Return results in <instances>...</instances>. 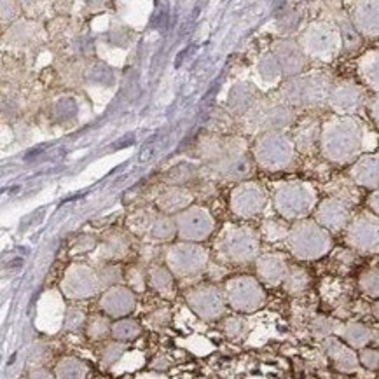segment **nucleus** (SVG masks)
I'll return each mask as SVG.
<instances>
[{
    "instance_id": "nucleus-1",
    "label": "nucleus",
    "mask_w": 379,
    "mask_h": 379,
    "mask_svg": "<svg viewBox=\"0 0 379 379\" xmlns=\"http://www.w3.org/2000/svg\"><path fill=\"white\" fill-rule=\"evenodd\" d=\"M364 126L353 115H335L322 124L320 151L335 165L355 163L362 151Z\"/></svg>"
},
{
    "instance_id": "nucleus-2",
    "label": "nucleus",
    "mask_w": 379,
    "mask_h": 379,
    "mask_svg": "<svg viewBox=\"0 0 379 379\" xmlns=\"http://www.w3.org/2000/svg\"><path fill=\"white\" fill-rule=\"evenodd\" d=\"M334 86L331 75L325 72H311L285 81L280 88V98L292 109L320 107L329 102Z\"/></svg>"
},
{
    "instance_id": "nucleus-3",
    "label": "nucleus",
    "mask_w": 379,
    "mask_h": 379,
    "mask_svg": "<svg viewBox=\"0 0 379 379\" xmlns=\"http://www.w3.org/2000/svg\"><path fill=\"white\" fill-rule=\"evenodd\" d=\"M288 248L299 261H317L327 255L332 248V236L317 221L295 222L288 232Z\"/></svg>"
},
{
    "instance_id": "nucleus-4",
    "label": "nucleus",
    "mask_w": 379,
    "mask_h": 379,
    "mask_svg": "<svg viewBox=\"0 0 379 379\" xmlns=\"http://www.w3.org/2000/svg\"><path fill=\"white\" fill-rule=\"evenodd\" d=\"M272 203L278 214L287 221H304L317 208V191L309 182H284L275 189Z\"/></svg>"
},
{
    "instance_id": "nucleus-5",
    "label": "nucleus",
    "mask_w": 379,
    "mask_h": 379,
    "mask_svg": "<svg viewBox=\"0 0 379 379\" xmlns=\"http://www.w3.org/2000/svg\"><path fill=\"white\" fill-rule=\"evenodd\" d=\"M297 42L306 56L322 62L335 58L342 49L341 32L339 26L332 21L309 23Z\"/></svg>"
},
{
    "instance_id": "nucleus-6",
    "label": "nucleus",
    "mask_w": 379,
    "mask_h": 379,
    "mask_svg": "<svg viewBox=\"0 0 379 379\" xmlns=\"http://www.w3.org/2000/svg\"><path fill=\"white\" fill-rule=\"evenodd\" d=\"M295 145L290 136L281 131L261 133L254 144V159L262 169L280 172L294 163Z\"/></svg>"
},
{
    "instance_id": "nucleus-7",
    "label": "nucleus",
    "mask_w": 379,
    "mask_h": 379,
    "mask_svg": "<svg viewBox=\"0 0 379 379\" xmlns=\"http://www.w3.org/2000/svg\"><path fill=\"white\" fill-rule=\"evenodd\" d=\"M217 248L225 261L232 262V264H247V262L259 259L261 239L254 229L229 225L222 231L217 241Z\"/></svg>"
},
{
    "instance_id": "nucleus-8",
    "label": "nucleus",
    "mask_w": 379,
    "mask_h": 379,
    "mask_svg": "<svg viewBox=\"0 0 379 379\" xmlns=\"http://www.w3.org/2000/svg\"><path fill=\"white\" fill-rule=\"evenodd\" d=\"M166 268L174 272L177 278H194L201 275L208 264V252L198 243H182L172 245L165 252Z\"/></svg>"
},
{
    "instance_id": "nucleus-9",
    "label": "nucleus",
    "mask_w": 379,
    "mask_h": 379,
    "mask_svg": "<svg viewBox=\"0 0 379 379\" xmlns=\"http://www.w3.org/2000/svg\"><path fill=\"white\" fill-rule=\"evenodd\" d=\"M225 302L238 313H255L266 302V292L254 277H234L225 284Z\"/></svg>"
},
{
    "instance_id": "nucleus-10",
    "label": "nucleus",
    "mask_w": 379,
    "mask_h": 379,
    "mask_svg": "<svg viewBox=\"0 0 379 379\" xmlns=\"http://www.w3.org/2000/svg\"><path fill=\"white\" fill-rule=\"evenodd\" d=\"M247 118L252 129L262 133L281 131L294 122V109L281 102L280 96L277 100H259L257 105L247 114Z\"/></svg>"
},
{
    "instance_id": "nucleus-11",
    "label": "nucleus",
    "mask_w": 379,
    "mask_h": 379,
    "mask_svg": "<svg viewBox=\"0 0 379 379\" xmlns=\"http://www.w3.org/2000/svg\"><path fill=\"white\" fill-rule=\"evenodd\" d=\"M346 241L360 254L379 252V217L372 212H362L350 221L346 228Z\"/></svg>"
},
{
    "instance_id": "nucleus-12",
    "label": "nucleus",
    "mask_w": 379,
    "mask_h": 379,
    "mask_svg": "<svg viewBox=\"0 0 379 379\" xmlns=\"http://www.w3.org/2000/svg\"><path fill=\"white\" fill-rule=\"evenodd\" d=\"M189 308L198 315L201 320L212 322L219 320L224 315L225 297L215 285L203 284L198 287H192L185 294Z\"/></svg>"
},
{
    "instance_id": "nucleus-13",
    "label": "nucleus",
    "mask_w": 379,
    "mask_h": 379,
    "mask_svg": "<svg viewBox=\"0 0 379 379\" xmlns=\"http://www.w3.org/2000/svg\"><path fill=\"white\" fill-rule=\"evenodd\" d=\"M177 234L189 243H199L214 232V217L203 206H191L175 217Z\"/></svg>"
},
{
    "instance_id": "nucleus-14",
    "label": "nucleus",
    "mask_w": 379,
    "mask_h": 379,
    "mask_svg": "<svg viewBox=\"0 0 379 379\" xmlns=\"http://www.w3.org/2000/svg\"><path fill=\"white\" fill-rule=\"evenodd\" d=\"M102 288L98 272L86 264H72L62 280V292L68 299H88Z\"/></svg>"
},
{
    "instance_id": "nucleus-15",
    "label": "nucleus",
    "mask_w": 379,
    "mask_h": 379,
    "mask_svg": "<svg viewBox=\"0 0 379 379\" xmlns=\"http://www.w3.org/2000/svg\"><path fill=\"white\" fill-rule=\"evenodd\" d=\"M268 196L257 182H241L231 192V210L241 219H252L264 210Z\"/></svg>"
},
{
    "instance_id": "nucleus-16",
    "label": "nucleus",
    "mask_w": 379,
    "mask_h": 379,
    "mask_svg": "<svg viewBox=\"0 0 379 379\" xmlns=\"http://www.w3.org/2000/svg\"><path fill=\"white\" fill-rule=\"evenodd\" d=\"M365 103V89L357 82H335L329 95L327 105L338 115H353Z\"/></svg>"
},
{
    "instance_id": "nucleus-17",
    "label": "nucleus",
    "mask_w": 379,
    "mask_h": 379,
    "mask_svg": "<svg viewBox=\"0 0 379 379\" xmlns=\"http://www.w3.org/2000/svg\"><path fill=\"white\" fill-rule=\"evenodd\" d=\"M208 168L214 172L217 177L224 178V181H245L252 175L254 169V161H252L250 154L247 152V144L232 151L231 154L224 156L214 165H208Z\"/></svg>"
},
{
    "instance_id": "nucleus-18",
    "label": "nucleus",
    "mask_w": 379,
    "mask_h": 379,
    "mask_svg": "<svg viewBox=\"0 0 379 379\" xmlns=\"http://www.w3.org/2000/svg\"><path fill=\"white\" fill-rule=\"evenodd\" d=\"M315 221L329 232L342 231L351 221L350 205L334 196L322 199L315 208Z\"/></svg>"
},
{
    "instance_id": "nucleus-19",
    "label": "nucleus",
    "mask_w": 379,
    "mask_h": 379,
    "mask_svg": "<svg viewBox=\"0 0 379 379\" xmlns=\"http://www.w3.org/2000/svg\"><path fill=\"white\" fill-rule=\"evenodd\" d=\"M272 56L280 63L281 72L288 79L301 75L306 62H308V56L304 55L299 42L292 41V39H281L272 46Z\"/></svg>"
},
{
    "instance_id": "nucleus-20",
    "label": "nucleus",
    "mask_w": 379,
    "mask_h": 379,
    "mask_svg": "<svg viewBox=\"0 0 379 379\" xmlns=\"http://www.w3.org/2000/svg\"><path fill=\"white\" fill-rule=\"evenodd\" d=\"M135 306V292L128 287H122V285L107 288L100 299V308L103 309V313L111 318H118V320L133 313Z\"/></svg>"
},
{
    "instance_id": "nucleus-21",
    "label": "nucleus",
    "mask_w": 379,
    "mask_h": 379,
    "mask_svg": "<svg viewBox=\"0 0 379 379\" xmlns=\"http://www.w3.org/2000/svg\"><path fill=\"white\" fill-rule=\"evenodd\" d=\"M350 19L364 37H379V0L378 2H353Z\"/></svg>"
},
{
    "instance_id": "nucleus-22",
    "label": "nucleus",
    "mask_w": 379,
    "mask_h": 379,
    "mask_svg": "<svg viewBox=\"0 0 379 379\" xmlns=\"http://www.w3.org/2000/svg\"><path fill=\"white\" fill-rule=\"evenodd\" d=\"M324 350L327 357L334 362L335 369L341 372H355L360 365L358 355L355 353L353 348H350L342 339L331 335L324 339Z\"/></svg>"
},
{
    "instance_id": "nucleus-23",
    "label": "nucleus",
    "mask_w": 379,
    "mask_h": 379,
    "mask_svg": "<svg viewBox=\"0 0 379 379\" xmlns=\"http://www.w3.org/2000/svg\"><path fill=\"white\" fill-rule=\"evenodd\" d=\"M350 178L358 187L376 191L379 187V154L360 156L351 165Z\"/></svg>"
},
{
    "instance_id": "nucleus-24",
    "label": "nucleus",
    "mask_w": 379,
    "mask_h": 379,
    "mask_svg": "<svg viewBox=\"0 0 379 379\" xmlns=\"http://www.w3.org/2000/svg\"><path fill=\"white\" fill-rule=\"evenodd\" d=\"M257 275L266 285H280L285 281L288 268L287 259L280 254H264L257 259Z\"/></svg>"
},
{
    "instance_id": "nucleus-25",
    "label": "nucleus",
    "mask_w": 379,
    "mask_h": 379,
    "mask_svg": "<svg viewBox=\"0 0 379 379\" xmlns=\"http://www.w3.org/2000/svg\"><path fill=\"white\" fill-rule=\"evenodd\" d=\"M322 124L315 119H304L301 124L295 128L292 142L295 145V151L302 154H311L317 147H320Z\"/></svg>"
},
{
    "instance_id": "nucleus-26",
    "label": "nucleus",
    "mask_w": 379,
    "mask_h": 379,
    "mask_svg": "<svg viewBox=\"0 0 379 379\" xmlns=\"http://www.w3.org/2000/svg\"><path fill=\"white\" fill-rule=\"evenodd\" d=\"M191 203L192 192L189 189L178 187V185L166 189L158 198L159 210H163L165 214H182L184 210L191 208Z\"/></svg>"
},
{
    "instance_id": "nucleus-27",
    "label": "nucleus",
    "mask_w": 379,
    "mask_h": 379,
    "mask_svg": "<svg viewBox=\"0 0 379 379\" xmlns=\"http://www.w3.org/2000/svg\"><path fill=\"white\" fill-rule=\"evenodd\" d=\"M259 100L261 98H259L257 95V89L252 84L241 82V84H236L234 88L231 89L228 103L229 109H231L234 114H248V112L257 105Z\"/></svg>"
},
{
    "instance_id": "nucleus-28",
    "label": "nucleus",
    "mask_w": 379,
    "mask_h": 379,
    "mask_svg": "<svg viewBox=\"0 0 379 379\" xmlns=\"http://www.w3.org/2000/svg\"><path fill=\"white\" fill-rule=\"evenodd\" d=\"M339 335L353 350H364L372 341V329L360 322H346L339 327Z\"/></svg>"
},
{
    "instance_id": "nucleus-29",
    "label": "nucleus",
    "mask_w": 379,
    "mask_h": 379,
    "mask_svg": "<svg viewBox=\"0 0 379 379\" xmlns=\"http://www.w3.org/2000/svg\"><path fill=\"white\" fill-rule=\"evenodd\" d=\"M358 75L367 88L379 93V51H367L360 56Z\"/></svg>"
},
{
    "instance_id": "nucleus-30",
    "label": "nucleus",
    "mask_w": 379,
    "mask_h": 379,
    "mask_svg": "<svg viewBox=\"0 0 379 379\" xmlns=\"http://www.w3.org/2000/svg\"><path fill=\"white\" fill-rule=\"evenodd\" d=\"M174 272L166 266H152L149 269V284L156 292L163 295H172L174 292Z\"/></svg>"
},
{
    "instance_id": "nucleus-31",
    "label": "nucleus",
    "mask_w": 379,
    "mask_h": 379,
    "mask_svg": "<svg viewBox=\"0 0 379 379\" xmlns=\"http://www.w3.org/2000/svg\"><path fill=\"white\" fill-rule=\"evenodd\" d=\"M56 379H86L88 367L82 360L75 357H65L56 364Z\"/></svg>"
},
{
    "instance_id": "nucleus-32",
    "label": "nucleus",
    "mask_w": 379,
    "mask_h": 379,
    "mask_svg": "<svg viewBox=\"0 0 379 379\" xmlns=\"http://www.w3.org/2000/svg\"><path fill=\"white\" fill-rule=\"evenodd\" d=\"M332 23H335V25L339 26V32H341L342 37V48L346 49V51H355V49L360 46L362 35L357 32V28H355L353 23H351V19L348 18V16L341 15L335 19H332Z\"/></svg>"
},
{
    "instance_id": "nucleus-33",
    "label": "nucleus",
    "mask_w": 379,
    "mask_h": 379,
    "mask_svg": "<svg viewBox=\"0 0 379 379\" xmlns=\"http://www.w3.org/2000/svg\"><path fill=\"white\" fill-rule=\"evenodd\" d=\"M284 287L292 295L302 294L309 287V272L301 266H292V268H288Z\"/></svg>"
},
{
    "instance_id": "nucleus-34",
    "label": "nucleus",
    "mask_w": 379,
    "mask_h": 379,
    "mask_svg": "<svg viewBox=\"0 0 379 379\" xmlns=\"http://www.w3.org/2000/svg\"><path fill=\"white\" fill-rule=\"evenodd\" d=\"M142 334L140 324L133 318H121L112 324V338L119 342H128Z\"/></svg>"
},
{
    "instance_id": "nucleus-35",
    "label": "nucleus",
    "mask_w": 379,
    "mask_h": 379,
    "mask_svg": "<svg viewBox=\"0 0 379 379\" xmlns=\"http://www.w3.org/2000/svg\"><path fill=\"white\" fill-rule=\"evenodd\" d=\"M86 334L93 341H102L107 335H112V324L107 315H93L86 324Z\"/></svg>"
},
{
    "instance_id": "nucleus-36",
    "label": "nucleus",
    "mask_w": 379,
    "mask_h": 379,
    "mask_svg": "<svg viewBox=\"0 0 379 379\" xmlns=\"http://www.w3.org/2000/svg\"><path fill=\"white\" fill-rule=\"evenodd\" d=\"M290 228L281 219H266L262 222V236L269 241H278V239H287Z\"/></svg>"
},
{
    "instance_id": "nucleus-37",
    "label": "nucleus",
    "mask_w": 379,
    "mask_h": 379,
    "mask_svg": "<svg viewBox=\"0 0 379 379\" xmlns=\"http://www.w3.org/2000/svg\"><path fill=\"white\" fill-rule=\"evenodd\" d=\"M151 234L152 238L159 239V241H168V239H172L177 234V222H175V219L159 215L154 221V224H152Z\"/></svg>"
},
{
    "instance_id": "nucleus-38",
    "label": "nucleus",
    "mask_w": 379,
    "mask_h": 379,
    "mask_svg": "<svg viewBox=\"0 0 379 379\" xmlns=\"http://www.w3.org/2000/svg\"><path fill=\"white\" fill-rule=\"evenodd\" d=\"M126 252H128V241L121 234L111 236L103 245V255L107 259H121L124 257Z\"/></svg>"
},
{
    "instance_id": "nucleus-39",
    "label": "nucleus",
    "mask_w": 379,
    "mask_h": 379,
    "mask_svg": "<svg viewBox=\"0 0 379 379\" xmlns=\"http://www.w3.org/2000/svg\"><path fill=\"white\" fill-rule=\"evenodd\" d=\"M259 74L262 75V79L268 82L277 81L280 75H284V72H281L280 68V63L277 62V58L271 55H266L264 58L261 59V63H259Z\"/></svg>"
},
{
    "instance_id": "nucleus-40",
    "label": "nucleus",
    "mask_w": 379,
    "mask_h": 379,
    "mask_svg": "<svg viewBox=\"0 0 379 379\" xmlns=\"http://www.w3.org/2000/svg\"><path fill=\"white\" fill-rule=\"evenodd\" d=\"M339 327H341V325H339L335 320H332V318L317 317L313 320V324H311V332H313L315 338L327 339L331 338L334 332H339Z\"/></svg>"
},
{
    "instance_id": "nucleus-41",
    "label": "nucleus",
    "mask_w": 379,
    "mask_h": 379,
    "mask_svg": "<svg viewBox=\"0 0 379 379\" xmlns=\"http://www.w3.org/2000/svg\"><path fill=\"white\" fill-rule=\"evenodd\" d=\"M222 329H224V334L228 335L229 339H232V341H238V339L245 338V334H247V331H248V325H247V322H245V318L229 317L224 320Z\"/></svg>"
},
{
    "instance_id": "nucleus-42",
    "label": "nucleus",
    "mask_w": 379,
    "mask_h": 379,
    "mask_svg": "<svg viewBox=\"0 0 379 379\" xmlns=\"http://www.w3.org/2000/svg\"><path fill=\"white\" fill-rule=\"evenodd\" d=\"M358 285L364 294L379 299V269H367L362 272Z\"/></svg>"
},
{
    "instance_id": "nucleus-43",
    "label": "nucleus",
    "mask_w": 379,
    "mask_h": 379,
    "mask_svg": "<svg viewBox=\"0 0 379 379\" xmlns=\"http://www.w3.org/2000/svg\"><path fill=\"white\" fill-rule=\"evenodd\" d=\"M192 177H194V168H192V166L178 165L175 166V168L169 169L168 174H166V182L181 187V185L185 184V182L192 181Z\"/></svg>"
},
{
    "instance_id": "nucleus-44",
    "label": "nucleus",
    "mask_w": 379,
    "mask_h": 379,
    "mask_svg": "<svg viewBox=\"0 0 379 379\" xmlns=\"http://www.w3.org/2000/svg\"><path fill=\"white\" fill-rule=\"evenodd\" d=\"M156 219H158V215L152 214L151 210L136 212V214L131 215V219H129V225H131L133 231L151 232L152 224H154Z\"/></svg>"
},
{
    "instance_id": "nucleus-45",
    "label": "nucleus",
    "mask_w": 379,
    "mask_h": 379,
    "mask_svg": "<svg viewBox=\"0 0 379 379\" xmlns=\"http://www.w3.org/2000/svg\"><path fill=\"white\" fill-rule=\"evenodd\" d=\"M100 277V284H102V288H112L118 287L119 281L122 278V271L119 266L115 264H107L102 271L98 272Z\"/></svg>"
},
{
    "instance_id": "nucleus-46",
    "label": "nucleus",
    "mask_w": 379,
    "mask_h": 379,
    "mask_svg": "<svg viewBox=\"0 0 379 379\" xmlns=\"http://www.w3.org/2000/svg\"><path fill=\"white\" fill-rule=\"evenodd\" d=\"M86 324H88V320H86V315L82 313L81 309H77V308L66 309L65 322H63V327H65V331L79 332Z\"/></svg>"
},
{
    "instance_id": "nucleus-47",
    "label": "nucleus",
    "mask_w": 379,
    "mask_h": 379,
    "mask_svg": "<svg viewBox=\"0 0 379 379\" xmlns=\"http://www.w3.org/2000/svg\"><path fill=\"white\" fill-rule=\"evenodd\" d=\"M124 350H126V346L122 344V342H119V341L109 342L107 346L103 348V353H102L103 365H105V367H111V365H114L115 362L122 357Z\"/></svg>"
},
{
    "instance_id": "nucleus-48",
    "label": "nucleus",
    "mask_w": 379,
    "mask_h": 379,
    "mask_svg": "<svg viewBox=\"0 0 379 379\" xmlns=\"http://www.w3.org/2000/svg\"><path fill=\"white\" fill-rule=\"evenodd\" d=\"M126 280H128L129 288H131L133 292H144L145 290V285H147V280H145V275L140 271L138 268H129L128 271H126Z\"/></svg>"
},
{
    "instance_id": "nucleus-49",
    "label": "nucleus",
    "mask_w": 379,
    "mask_h": 379,
    "mask_svg": "<svg viewBox=\"0 0 379 379\" xmlns=\"http://www.w3.org/2000/svg\"><path fill=\"white\" fill-rule=\"evenodd\" d=\"M360 365H364L367 371H378L379 369V350L376 348H364L358 353Z\"/></svg>"
},
{
    "instance_id": "nucleus-50",
    "label": "nucleus",
    "mask_w": 379,
    "mask_h": 379,
    "mask_svg": "<svg viewBox=\"0 0 379 379\" xmlns=\"http://www.w3.org/2000/svg\"><path fill=\"white\" fill-rule=\"evenodd\" d=\"M299 21H301V18H299L295 9H285L284 16H280V19H278V23L285 32H292L299 25Z\"/></svg>"
},
{
    "instance_id": "nucleus-51",
    "label": "nucleus",
    "mask_w": 379,
    "mask_h": 379,
    "mask_svg": "<svg viewBox=\"0 0 379 379\" xmlns=\"http://www.w3.org/2000/svg\"><path fill=\"white\" fill-rule=\"evenodd\" d=\"M151 322L154 327H165L169 322V311L168 309H158L151 315Z\"/></svg>"
},
{
    "instance_id": "nucleus-52",
    "label": "nucleus",
    "mask_w": 379,
    "mask_h": 379,
    "mask_svg": "<svg viewBox=\"0 0 379 379\" xmlns=\"http://www.w3.org/2000/svg\"><path fill=\"white\" fill-rule=\"evenodd\" d=\"M369 114H371L372 121L379 126V93H376L371 100H369Z\"/></svg>"
},
{
    "instance_id": "nucleus-53",
    "label": "nucleus",
    "mask_w": 379,
    "mask_h": 379,
    "mask_svg": "<svg viewBox=\"0 0 379 379\" xmlns=\"http://www.w3.org/2000/svg\"><path fill=\"white\" fill-rule=\"evenodd\" d=\"M369 208H371V212L374 215H378L379 217V187L376 189V191H372V194L369 196Z\"/></svg>"
},
{
    "instance_id": "nucleus-54",
    "label": "nucleus",
    "mask_w": 379,
    "mask_h": 379,
    "mask_svg": "<svg viewBox=\"0 0 379 379\" xmlns=\"http://www.w3.org/2000/svg\"><path fill=\"white\" fill-rule=\"evenodd\" d=\"M26 379H55V378H53L51 372L46 371V369H35L33 372H30V376Z\"/></svg>"
},
{
    "instance_id": "nucleus-55",
    "label": "nucleus",
    "mask_w": 379,
    "mask_h": 379,
    "mask_svg": "<svg viewBox=\"0 0 379 379\" xmlns=\"http://www.w3.org/2000/svg\"><path fill=\"white\" fill-rule=\"evenodd\" d=\"M372 315L379 320V299L374 302V306H372Z\"/></svg>"
}]
</instances>
